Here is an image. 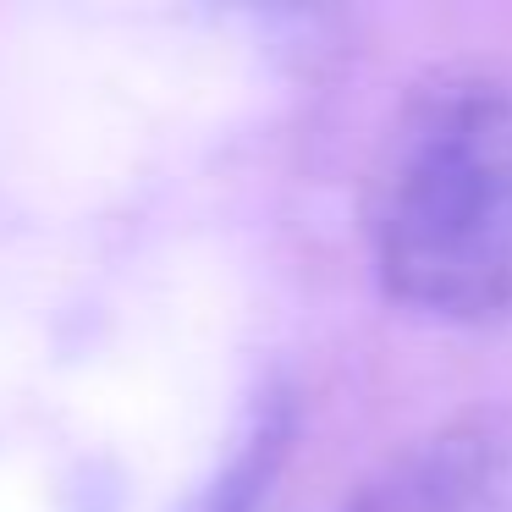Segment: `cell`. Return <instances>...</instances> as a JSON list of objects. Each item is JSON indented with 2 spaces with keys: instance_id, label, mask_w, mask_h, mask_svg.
<instances>
[{
  "instance_id": "3957f363",
  "label": "cell",
  "mask_w": 512,
  "mask_h": 512,
  "mask_svg": "<svg viewBox=\"0 0 512 512\" xmlns=\"http://www.w3.org/2000/svg\"><path fill=\"white\" fill-rule=\"evenodd\" d=\"M292 435H298V397L287 380H270L248 408L226 463L210 474V485L193 496L188 512H259L270 501V485L281 479Z\"/></svg>"
},
{
  "instance_id": "7a4b0ae2",
  "label": "cell",
  "mask_w": 512,
  "mask_h": 512,
  "mask_svg": "<svg viewBox=\"0 0 512 512\" xmlns=\"http://www.w3.org/2000/svg\"><path fill=\"white\" fill-rule=\"evenodd\" d=\"M347 512H512V402H474L413 435Z\"/></svg>"
},
{
  "instance_id": "6da1fadb",
  "label": "cell",
  "mask_w": 512,
  "mask_h": 512,
  "mask_svg": "<svg viewBox=\"0 0 512 512\" xmlns=\"http://www.w3.org/2000/svg\"><path fill=\"white\" fill-rule=\"evenodd\" d=\"M369 265L408 314L512 320V78L468 72L408 100L369 182Z\"/></svg>"
}]
</instances>
